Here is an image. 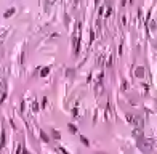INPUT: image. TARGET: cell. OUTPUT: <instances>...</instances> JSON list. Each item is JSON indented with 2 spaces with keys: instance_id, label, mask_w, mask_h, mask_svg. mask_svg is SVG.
<instances>
[{
  "instance_id": "obj_1",
  "label": "cell",
  "mask_w": 157,
  "mask_h": 154,
  "mask_svg": "<svg viewBox=\"0 0 157 154\" xmlns=\"http://www.w3.org/2000/svg\"><path fill=\"white\" fill-rule=\"evenodd\" d=\"M136 146H138V149H141L143 153H151L154 148V140L152 138H144V137H141L136 140Z\"/></svg>"
},
{
  "instance_id": "obj_2",
  "label": "cell",
  "mask_w": 157,
  "mask_h": 154,
  "mask_svg": "<svg viewBox=\"0 0 157 154\" xmlns=\"http://www.w3.org/2000/svg\"><path fill=\"white\" fill-rule=\"evenodd\" d=\"M5 98H7V80L2 79L0 80V103H3Z\"/></svg>"
},
{
  "instance_id": "obj_3",
  "label": "cell",
  "mask_w": 157,
  "mask_h": 154,
  "mask_svg": "<svg viewBox=\"0 0 157 154\" xmlns=\"http://www.w3.org/2000/svg\"><path fill=\"white\" fill-rule=\"evenodd\" d=\"M132 135L136 138V140H138V138H141V137H143V129H138V127H135V130L132 132Z\"/></svg>"
},
{
  "instance_id": "obj_4",
  "label": "cell",
  "mask_w": 157,
  "mask_h": 154,
  "mask_svg": "<svg viewBox=\"0 0 157 154\" xmlns=\"http://www.w3.org/2000/svg\"><path fill=\"white\" fill-rule=\"evenodd\" d=\"M66 77H69V79H74V76H75V69H72V68H67L66 69Z\"/></svg>"
},
{
  "instance_id": "obj_5",
  "label": "cell",
  "mask_w": 157,
  "mask_h": 154,
  "mask_svg": "<svg viewBox=\"0 0 157 154\" xmlns=\"http://www.w3.org/2000/svg\"><path fill=\"white\" fill-rule=\"evenodd\" d=\"M135 76L136 77H140V79H143V77H144V68H136V71H135Z\"/></svg>"
},
{
  "instance_id": "obj_6",
  "label": "cell",
  "mask_w": 157,
  "mask_h": 154,
  "mask_svg": "<svg viewBox=\"0 0 157 154\" xmlns=\"http://www.w3.org/2000/svg\"><path fill=\"white\" fill-rule=\"evenodd\" d=\"M15 13H16V8H8L7 11L3 13V18H11Z\"/></svg>"
},
{
  "instance_id": "obj_7",
  "label": "cell",
  "mask_w": 157,
  "mask_h": 154,
  "mask_svg": "<svg viewBox=\"0 0 157 154\" xmlns=\"http://www.w3.org/2000/svg\"><path fill=\"white\" fill-rule=\"evenodd\" d=\"M51 135H53L55 140H59V138H61V133L58 132V130H55V129H51Z\"/></svg>"
},
{
  "instance_id": "obj_8",
  "label": "cell",
  "mask_w": 157,
  "mask_h": 154,
  "mask_svg": "<svg viewBox=\"0 0 157 154\" xmlns=\"http://www.w3.org/2000/svg\"><path fill=\"white\" fill-rule=\"evenodd\" d=\"M0 146H2V148L5 146V132H3V130L0 132Z\"/></svg>"
},
{
  "instance_id": "obj_9",
  "label": "cell",
  "mask_w": 157,
  "mask_h": 154,
  "mask_svg": "<svg viewBox=\"0 0 157 154\" xmlns=\"http://www.w3.org/2000/svg\"><path fill=\"white\" fill-rule=\"evenodd\" d=\"M67 129H69L71 133H77V127L74 125V124H67Z\"/></svg>"
},
{
  "instance_id": "obj_10",
  "label": "cell",
  "mask_w": 157,
  "mask_h": 154,
  "mask_svg": "<svg viewBox=\"0 0 157 154\" xmlns=\"http://www.w3.org/2000/svg\"><path fill=\"white\" fill-rule=\"evenodd\" d=\"M48 74H50V68H43V69L40 71V76H42V77H47Z\"/></svg>"
},
{
  "instance_id": "obj_11",
  "label": "cell",
  "mask_w": 157,
  "mask_h": 154,
  "mask_svg": "<svg viewBox=\"0 0 157 154\" xmlns=\"http://www.w3.org/2000/svg\"><path fill=\"white\" fill-rule=\"evenodd\" d=\"M80 141L84 143L85 146H90V141H88V138H87V137H84V135H80Z\"/></svg>"
},
{
  "instance_id": "obj_12",
  "label": "cell",
  "mask_w": 157,
  "mask_h": 154,
  "mask_svg": "<svg viewBox=\"0 0 157 154\" xmlns=\"http://www.w3.org/2000/svg\"><path fill=\"white\" fill-rule=\"evenodd\" d=\"M127 121H128L130 124H133V121H135V114H127Z\"/></svg>"
},
{
  "instance_id": "obj_13",
  "label": "cell",
  "mask_w": 157,
  "mask_h": 154,
  "mask_svg": "<svg viewBox=\"0 0 157 154\" xmlns=\"http://www.w3.org/2000/svg\"><path fill=\"white\" fill-rule=\"evenodd\" d=\"M40 137H42V140H43V141H48V137H47V133H45L43 130H40Z\"/></svg>"
},
{
  "instance_id": "obj_14",
  "label": "cell",
  "mask_w": 157,
  "mask_h": 154,
  "mask_svg": "<svg viewBox=\"0 0 157 154\" xmlns=\"http://www.w3.org/2000/svg\"><path fill=\"white\" fill-rule=\"evenodd\" d=\"M103 63H104V56L101 55V56L98 58V66H103Z\"/></svg>"
},
{
  "instance_id": "obj_15",
  "label": "cell",
  "mask_w": 157,
  "mask_h": 154,
  "mask_svg": "<svg viewBox=\"0 0 157 154\" xmlns=\"http://www.w3.org/2000/svg\"><path fill=\"white\" fill-rule=\"evenodd\" d=\"M111 15H112V8H111V7H109V8H108V11L104 13V16L108 18V16H111Z\"/></svg>"
},
{
  "instance_id": "obj_16",
  "label": "cell",
  "mask_w": 157,
  "mask_h": 154,
  "mask_svg": "<svg viewBox=\"0 0 157 154\" xmlns=\"http://www.w3.org/2000/svg\"><path fill=\"white\" fill-rule=\"evenodd\" d=\"M32 109L35 111V112L39 111V104H37V101H32Z\"/></svg>"
},
{
  "instance_id": "obj_17",
  "label": "cell",
  "mask_w": 157,
  "mask_h": 154,
  "mask_svg": "<svg viewBox=\"0 0 157 154\" xmlns=\"http://www.w3.org/2000/svg\"><path fill=\"white\" fill-rule=\"evenodd\" d=\"M156 26H157V23H156V21H152V23H151V26H149V29H151V31H154V29H156Z\"/></svg>"
},
{
  "instance_id": "obj_18",
  "label": "cell",
  "mask_w": 157,
  "mask_h": 154,
  "mask_svg": "<svg viewBox=\"0 0 157 154\" xmlns=\"http://www.w3.org/2000/svg\"><path fill=\"white\" fill-rule=\"evenodd\" d=\"M122 90H124V92L127 90V82H125V80H122Z\"/></svg>"
},
{
  "instance_id": "obj_19",
  "label": "cell",
  "mask_w": 157,
  "mask_h": 154,
  "mask_svg": "<svg viewBox=\"0 0 157 154\" xmlns=\"http://www.w3.org/2000/svg\"><path fill=\"white\" fill-rule=\"evenodd\" d=\"M55 2H56V0H47V7H50V5H53V3H55Z\"/></svg>"
},
{
  "instance_id": "obj_20",
  "label": "cell",
  "mask_w": 157,
  "mask_h": 154,
  "mask_svg": "<svg viewBox=\"0 0 157 154\" xmlns=\"http://www.w3.org/2000/svg\"><path fill=\"white\" fill-rule=\"evenodd\" d=\"M103 15H104V7H101L100 8V16H103Z\"/></svg>"
},
{
  "instance_id": "obj_21",
  "label": "cell",
  "mask_w": 157,
  "mask_h": 154,
  "mask_svg": "<svg viewBox=\"0 0 157 154\" xmlns=\"http://www.w3.org/2000/svg\"><path fill=\"white\" fill-rule=\"evenodd\" d=\"M23 154H29V153H27V151H24V153H23Z\"/></svg>"
},
{
  "instance_id": "obj_22",
  "label": "cell",
  "mask_w": 157,
  "mask_h": 154,
  "mask_svg": "<svg viewBox=\"0 0 157 154\" xmlns=\"http://www.w3.org/2000/svg\"><path fill=\"white\" fill-rule=\"evenodd\" d=\"M96 154H106V153H96Z\"/></svg>"
}]
</instances>
